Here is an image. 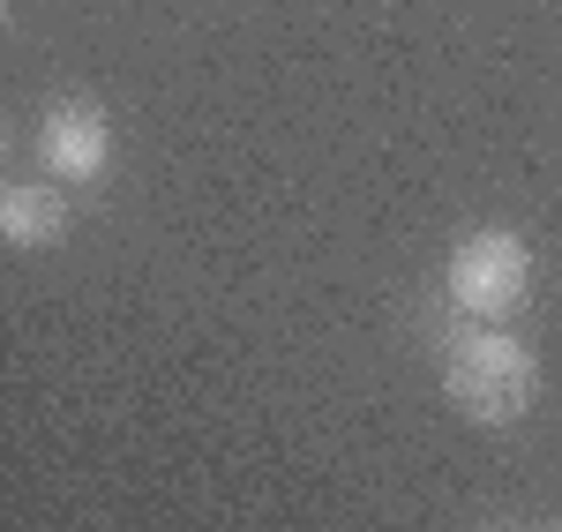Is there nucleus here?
Instances as JSON below:
<instances>
[{"mask_svg":"<svg viewBox=\"0 0 562 532\" xmlns=\"http://www.w3.org/2000/svg\"><path fill=\"white\" fill-rule=\"evenodd\" d=\"M38 158H45V173L60 180V188L98 180L105 166H113V121H105V105H98V98H60V105H45Z\"/></svg>","mask_w":562,"mask_h":532,"instance_id":"3","label":"nucleus"},{"mask_svg":"<svg viewBox=\"0 0 562 532\" xmlns=\"http://www.w3.org/2000/svg\"><path fill=\"white\" fill-rule=\"evenodd\" d=\"M442 293L465 322H510L532 301V248H525L510 225H480L450 248L442 263Z\"/></svg>","mask_w":562,"mask_h":532,"instance_id":"2","label":"nucleus"},{"mask_svg":"<svg viewBox=\"0 0 562 532\" xmlns=\"http://www.w3.org/2000/svg\"><path fill=\"white\" fill-rule=\"evenodd\" d=\"M68 233H76V203H68L60 180H15L0 195V240L8 248L38 256V248H60Z\"/></svg>","mask_w":562,"mask_h":532,"instance_id":"4","label":"nucleus"},{"mask_svg":"<svg viewBox=\"0 0 562 532\" xmlns=\"http://www.w3.org/2000/svg\"><path fill=\"white\" fill-rule=\"evenodd\" d=\"M555 532H562V525H555Z\"/></svg>","mask_w":562,"mask_h":532,"instance_id":"5","label":"nucleus"},{"mask_svg":"<svg viewBox=\"0 0 562 532\" xmlns=\"http://www.w3.org/2000/svg\"><path fill=\"white\" fill-rule=\"evenodd\" d=\"M442 398L473 428H510L540 398V353L503 322H458L442 330Z\"/></svg>","mask_w":562,"mask_h":532,"instance_id":"1","label":"nucleus"}]
</instances>
